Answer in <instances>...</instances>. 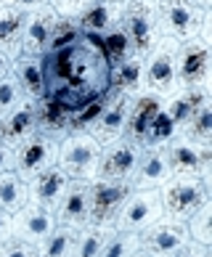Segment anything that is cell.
I'll use <instances>...</instances> for the list:
<instances>
[{
  "mask_svg": "<svg viewBox=\"0 0 212 257\" xmlns=\"http://www.w3.org/2000/svg\"><path fill=\"white\" fill-rule=\"evenodd\" d=\"M56 157H59V144L40 136V133H35V136H30L14 149V170L11 173H16L27 183L35 175H40L43 170L53 167Z\"/></svg>",
  "mask_w": 212,
  "mask_h": 257,
  "instance_id": "8fae6325",
  "label": "cell"
},
{
  "mask_svg": "<svg viewBox=\"0 0 212 257\" xmlns=\"http://www.w3.org/2000/svg\"><path fill=\"white\" fill-rule=\"evenodd\" d=\"M209 66H212V48L194 37L178 45L175 56V74L180 90H209Z\"/></svg>",
  "mask_w": 212,
  "mask_h": 257,
  "instance_id": "ba28073f",
  "label": "cell"
},
{
  "mask_svg": "<svg viewBox=\"0 0 212 257\" xmlns=\"http://www.w3.org/2000/svg\"><path fill=\"white\" fill-rule=\"evenodd\" d=\"M128 106H130V96L128 93H117L109 90V101L101 114V119L95 122V127L90 130V136L98 141L101 146L112 144L117 138H125V122H128Z\"/></svg>",
  "mask_w": 212,
  "mask_h": 257,
  "instance_id": "ac0fdd59",
  "label": "cell"
},
{
  "mask_svg": "<svg viewBox=\"0 0 212 257\" xmlns=\"http://www.w3.org/2000/svg\"><path fill=\"white\" fill-rule=\"evenodd\" d=\"M90 3H120V0H51V6L59 16H66V19H72L80 8L85 6H90Z\"/></svg>",
  "mask_w": 212,
  "mask_h": 257,
  "instance_id": "8d00e7d4",
  "label": "cell"
},
{
  "mask_svg": "<svg viewBox=\"0 0 212 257\" xmlns=\"http://www.w3.org/2000/svg\"><path fill=\"white\" fill-rule=\"evenodd\" d=\"M106 88L117 90V93H128V96L141 93V88H143V56L133 53L122 64L112 66L109 74H106Z\"/></svg>",
  "mask_w": 212,
  "mask_h": 257,
  "instance_id": "cb8c5ba5",
  "label": "cell"
},
{
  "mask_svg": "<svg viewBox=\"0 0 212 257\" xmlns=\"http://www.w3.org/2000/svg\"><path fill=\"white\" fill-rule=\"evenodd\" d=\"M11 170H14V149L0 141V175L11 173Z\"/></svg>",
  "mask_w": 212,
  "mask_h": 257,
  "instance_id": "60d3db41",
  "label": "cell"
},
{
  "mask_svg": "<svg viewBox=\"0 0 212 257\" xmlns=\"http://www.w3.org/2000/svg\"><path fill=\"white\" fill-rule=\"evenodd\" d=\"M162 101L159 96H154V93H146L141 90L136 96H130V106H128V122H125V138L136 141L141 144L143 136H146L149 125L154 122V117L159 114L162 109Z\"/></svg>",
  "mask_w": 212,
  "mask_h": 257,
  "instance_id": "ffe728a7",
  "label": "cell"
},
{
  "mask_svg": "<svg viewBox=\"0 0 212 257\" xmlns=\"http://www.w3.org/2000/svg\"><path fill=\"white\" fill-rule=\"evenodd\" d=\"M180 136L194 141L199 146H212V98L201 101L194 109V114H191L186 119V125H183Z\"/></svg>",
  "mask_w": 212,
  "mask_h": 257,
  "instance_id": "4316f807",
  "label": "cell"
},
{
  "mask_svg": "<svg viewBox=\"0 0 212 257\" xmlns=\"http://www.w3.org/2000/svg\"><path fill=\"white\" fill-rule=\"evenodd\" d=\"M162 215L165 209H162L159 188H130L117 212L114 228L125 233H141L151 223H157Z\"/></svg>",
  "mask_w": 212,
  "mask_h": 257,
  "instance_id": "8992f818",
  "label": "cell"
},
{
  "mask_svg": "<svg viewBox=\"0 0 212 257\" xmlns=\"http://www.w3.org/2000/svg\"><path fill=\"white\" fill-rule=\"evenodd\" d=\"M141 144L130 138H117L112 144L101 146V159H98V173L95 178L101 180H120L130 186V175L141 159Z\"/></svg>",
  "mask_w": 212,
  "mask_h": 257,
  "instance_id": "7c38bea8",
  "label": "cell"
},
{
  "mask_svg": "<svg viewBox=\"0 0 212 257\" xmlns=\"http://www.w3.org/2000/svg\"><path fill=\"white\" fill-rule=\"evenodd\" d=\"M178 136H180L178 125L170 119V114L165 109H159V114L154 117V122L149 125L146 136H143V141H141V149H165L170 141L178 138Z\"/></svg>",
  "mask_w": 212,
  "mask_h": 257,
  "instance_id": "f546056e",
  "label": "cell"
},
{
  "mask_svg": "<svg viewBox=\"0 0 212 257\" xmlns=\"http://www.w3.org/2000/svg\"><path fill=\"white\" fill-rule=\"evenodd\" d=\"M88 212H90L88 180H69V186H66L61 202H59V207H56V212H53L56 225L80 231V228L88 225Z\"/></svg>",
  "mask_w": 212,
  "mask_h": 257,
  "instance_id": "9a60e30c",
  "label": "cell"
},
{
  "mask_svg": "<svg viewBox=\"0 0 212 257\" xmlns=\"http://www.w3.org/2000/svg\"><path fill=\"white\" fill-rule=\"evenodd\" d=\"M130 186L120 183V180H101L93 178L88 183V194H90V212H88V225L95 228H114L117 212L128 196Z\"/></svg>",
  "mask_w": 212,
  "mask_h": 257,
  "instance_id": "30bf717a",
  "label": "cell"
},
{
  "mask_svg": "<svg viewBox=\"0 0 212 257\" xmlns=\"http://www.w3.org/2000/svg\"><path fill=\"white\" fill-rule=\"evenodd\" d=\"M0 8H3V0H0Z\"/></svg>",
  "mask_w": 212,
  "mask_h": 257,
  "instance_id": "7dc6e473",
  "label": "cell"
},
{
  "mask_svg": "<svg viewBox=\"0 0 212 257\" xmlns=\"http://www.w3.org/2000/svg\"><path fill=\"white\" fill-rule=\"evenodd\" d=\"M6 74H11V59H8V56L0 51V80H3Z\"/></svg>",
  "mask_w": 212,
  "mask_h": 257,
  "instance_id": "7bdbcfd3",
  "label": "cell"
},
{
  "mask_svg": "<svg viewBox=\"0 0 212 257\" xmlns=\"http://www.w3.org/2000/svg\"><path fill=\"white\" fill-rule=\"evenodd\" d=\"M22 101H24V90H22V85H19V80L14 74H6V77L0 80V117L8 114L14 106H19Z\"/></svg>",
  "mask_w": 212,
  "mask_h": 257,
  "instance_id": "d590c367",
  "label": "cell"
},
{
  "mask_svg": "<svg viewBox=\"0 0 212 257\" xmlns=\"http://www.w3.org/2000/svg\"><path fill=\"white\" fill-rule=\"evenodd\" d=\"M11 74L19 80V85H22L24 98L40 101V98L48 96L43 59H37V56H16V59H11Z\"/></svg>",
  "mask_w": 212,
  "mask_h": 257,
  "instance_id": "7402d4cb",
  "label": "cell"
},
{
  "mask_svg": "<svg viewBox=\"0 0 212 257\" xmlns=\"http://www.w3.org/2000/svg\"><path fill=\"white\" fill-rule=\"evenodd\" d=\"M106 101H109V88L90 96L82 106H77L72 111V133H90L95 127V122L101 119V114L106 109Z\"/></svg>",
  "mask_w": 212,
  "mask_h": 257,
  "instance_id": "f1b7e54d",
  "label": "cell"
},
{
  "mask_svg": "<svg viewBox=\"0 0 212 257\" xmlns=\"http://www.w3.org/2000/svg\"><path fill=\"white\" fill-rule=\"evenodd\" d=\"M138 249H141L138 246V233H125V231L112 228V233L106 236L98 257H130V254H136Z\"/></svg>",
  "mask_w": 212,
  "mask_h": 257,
  "instance_id": "e575fe53",
  "label": "cell"
},
{
  "mask_svg": "<svg viewBox=\"0 0 212 257\" xmlns=\"http://www.w3.org/2000/svg\"><path fill=\"white\" fill-rule=\"evenodd\" d=\"M120 14H122V0L120 3H90L80 8L72 19L82 30V35H101L109 27L120 24Z\"/></svg>",
  "mask_w": 212,
  "mask_h": 257,
  "instance_id": "603a6c76",
  "label": "cell"
},
{
  "mask_svg": "<svg viewBox=\"0 0 212 257\" xmlns=\"http://www.w3.org/2000/svg\"><path fill=\"white\" fill-rule=\"evenodd\" d=\"M0 257H37V246L27 244V241H19V239H8L0 244Z\"/></svg>",
  "mask_w": 212,
  "mask_h": 257,
  "instance_id": "74e56055",
  "label": "cell"
},
{
  "mask_svg": "<svg viewBox=\"0 0 212 257\" xmlns=\"http://www.w3.org/2000/svg\"><path fill=\"white\" fill-rule=\"evenodd\" d=\"M56 19H59V14H56L48 3L40 6L37 11L27 14L24 16V30H22V43H19V56H37V59H43Z\"/></svg>",
  "mask_w": 212,
  "mask_h": 257,
  "instance_id": "4fadbf2b",
  "label": "cell"
},
{
  "mask_svg": "<svg viewBox=\"0 0 212 257\" xmlns=\"http://www.w3.org/2000/svg\"><path fill=\"white\" fill-rule=\"evenodd\" d=\"M14 236V225H11V215L0 209V244L8 241Z\"/></svg>",
  "mask_w": 212,
  "mask_h": 257,
  "instance_id": "b9f144b4",
  "label": "cell"
},
{
  "mask_svg": "<svg viewBox=\"0 0 212 257\" xmlns=\"http://www.w3.org/2000/svg\"><path fill=\"white\" fill-rule=\"evenodd\" d=\"M24 204H27V183L16 173H3L0 175V209L14 215Z\"/></svg>",
  "mask_w": 212,
  "mask_h": 257,
  "instance_id": "4dcf8cb0",
  "label": "cell"
},
{
  "mask_svg": "<svg viewBox=\"0 0 212 257\" xmlns=\"http://www.w3.org/2000/svg\"><path fill=\"white\" fill-rule=\"evenodd\" d=\"M98 159H101V144L90 133H69L59 144V157L56 165L69 180H90L98 173Z\"/></svg>",
  "mask_w": 212,
  "mask_h": 257,
  "instance_id": "7a4b0ae2",
  "label": "cell"
},
{
  "mask_svg": "<svg viewBox=\"0 0 212 257\" xmlns=\"http://www.w3.org/2000/svg\"><path fill=\"white\" fill-rule=\"evenodd\" d=\"M69 186V178L61 173L59 165L43 170L40 175H35L32 180H27V204H35L48 212H56L61 196Z\"/></svg>",
  "mask_w": 212,
  "mask_h": 257,
  "instance_id": "5bb4252c",
  "label": "cell"
},
{
  "mask_svg": "<svg viewBox=\"0 0 212 257\" xmlns=\"http://www.w3.org/2000/svg\"><path fill=\"white\" fill-rule=\"evenodd\" d=\"M120 27L130 37L133 51L138 56H146L162 37L157 3L154 0H122Z\"/></svg>",
  "mask_w": 212,
  "mask_h": 257,
  "instance_id": "3957f363",
  "label": "cell"
},
{
  "mask_svg": "<svg viewBox=\"0 0 212 257\" xmlns=\"http://www.w3.org/2000/svg\"><path fill=\"white\" fill-rule=\"evenodd\" d=\"M74 236H77V231H72V228L56 225L51 231V236L37 246V257H69Z\"/></svg>",
  "mask_w": 212,
  "mask_h": 257,
  "instance_id": "836d02e7",
  "label": "cell"
},
{
  "mask_svg": "<svg viewBox=\"0 0 212 257\" xmlns=\"http://www.w3.org/2000/svg\"><path fill=\"white\" fill-rule=\"evenodd\" d=\"M188 241L191 239H188L186 223L172 220L167 215H162L157 223H151L146 231L138 233L141 252H146L151 257H175Z\"/></svg>",
  "mask_w": 212,
  "mask_h": 257,
  "instance_id": "9c48e42d",
  "label": "cell"
},
{
  "mask_svg": "<svg viewBox=\"0 0 212 257\" xmlns=\"http://www.w3.org/2000/svg\"><path fill=\"white\" fill-rule=\"evenodd\" d=\"M159 199H162V209H165L167 217L186 223L201 204L209 202L212 194H209V188L201 183L199 178L172 175L167 183L159 188Z\"/></svg>",
  "mask_w": 212,
  "mask_h": 257,
  "instance_id": "277c9868",
  "label": "cell"
},
{
  "mask_svg": "<svg viewBox=\"0 0 212 257\" xmlns=\"http://www.w3.org/2000/svg\"><path fill=\"white\" fill-rule=\"evenodd\" d=\"M165 154L172 175L199 178L212 194V146H199L194 141L178 136L165 146Z\"/></svg>",
  "mask_w": 212,
  "mask_h": 257,
  "instance_id": "52a82bcc",
  "label": "cell"
},
{
  "mask_svg": "<svg viewBox=\"0 0 212 257\" xmlns=\"http://www.w3.org/2000/svg\"><path fill=\"white\" fill-rule=\"evenodd\" d=\"M159 16V30L165 37H172L175 43H188L199 35V27L204 22L209 8H199L191 0H154Z\"/></svg>",
  "mask_w": 212,
  "mask_h": 257,
  "instance_id": "5b68a950",
  "label": "cell"
},
{
  "mask_svg": "<svg viewBox=\"0 0 212 257\" xmlns=\"http://www.w3.org/2000/svg\"><path fill=\"white\" fill-rule=\"evenodd\" d=\"M35 103H37V133L56 141V144H61V141L72 133V111L64 109L61 103L53 101L51 96H45Z\"/></svg>",
  "mask_w": 212,
  "mask_h": 257,
  "instance_id": "44dd1931",
  "label": "cell"
},
{
  "mask_svg": "<svg viewBox=\"0 0 212 257\" xmlns=\"http://www.w3.org/2000/svg\"><path fill=\"white\" fill-rule=\"evenodd\" d=\"M37 133V103L24 98L19 106H14L8 114L0 117V141L6 146L16 149L22 141Z\"/></svg>",
  "mask_w": 212,
  "mask_h": 257,
  "instance_id": "e0dca14e",
  "label": "cell"
},
{
  "mask_svg": "<svg viewBox=\"0 0 212 257\" xmlns=\"http://www.w3.org/2000/svg\"><path fill=\"white\" fill-rule=\"evenodd\" d=\"M3 6H8V8H16V11H22V14L27 16V14L37 11V8L45 6V3H43V0H3Z\"/></svg>",
  "mask_w": 212,
  "mask_h": 257,
  "instance_id": "f35d334b",
  "label": "cell"
},
{
  "mask_svg": "<svg viewBox=\"0 0 212 257\" xmlns=\"http://www.w3.org/2000/svg\"><path fill=\"white\" fill-rule=\"evenodd\" d=\"M130 257H151V254H146V252H141V249H138L136 254H130Z\"/></svg>",
  "mask_w": 212,
  "mask_h": 257,
  "instance_id": "f6af8a7d",
  "label": "cell"
},
{
  "mask_svg": "<svg viewBox=\"0 0 212 257\" xmlns=\"http://www.w3.org/2000/svg\"><path fill=\"white\" fill-rule=\"evenodd\" d=\"M43 3H51V0H43Z\"/></svg>",
  "mask_w": 212,
  "mask_h": 257,
  "instance_id": "bcb514c9",
  "label": "cell"
},
{
  "mask_svg": "<svg viewBox=\"0 0 212 257\" xmlns=\"http://www.w3.org/2000/svg\"><path fill=\"white\" fill-rule=\"evenodd\" d=\"M178 45L172 37H159V43L143 56V88L146 93H154L162 101L178 93V74H175V56Z\"/></svg>",
  "mask_w": 212,
  "mask_h": 257,
  "instance_id": "6da1fadb",
  "label": "cell"
},
{
  "mask_svg": "<svg viewBox=\"0 0 212 257\" xmlns=\"http://www.w3.org/2000/svg\"><path fill=\"white\" fill-rule=\"evenodd\" d=\"M191 3H196L199 8H212V0H191Z\"/></svg>",
  "mask_w": 212,
  "mask_h": 257,
  "instance_id": "ee69618b",
  "label": "cell"
},
{
  "mask_svg": "<svg viewBox=\"0 0 212 257\" xmlns=\"http://www.w3.org/2000/svg\"><path fill=\"white\" fill-rule=\"evenodd\" d=\"M172 178L165 149H143L136 170L130 175V188H162Z\"/></svg>",
  "mask_w": 212,
  "mask_h": 257,
  "instance_id": "d6986e66",
  "label": "cell"
},
{
  "mask_svg": "<svg viewBox=\"0 0 212 257\" xmlns=\"http://www.w3.org/2000/svg\"><path fill=\"white\" fill-rule=\"evenodd\" d=\"M11 225H14V239L27 241L32 246H40L56 228V217L48 209H40L35 204H24L19 212L11 215Z\"/></svg>",
  "mask_w": 212,
  "mask_h": 257,
  "instance_id": "2e32d148",
  "label": "cell"
},
{
  "mask_svg": "<svg viewBox=\"0 0 212 257\" xmlns=\"http://www.w3.org/2000/svg\"><path fill=\"white\" fill-rule=\"evenodd\" d=\"M109 233H112V228H95V225L80 228L77 236H74L69 257H98V252H101V246H103Z\"/></svg>",
  "mask_w": 212,
  "mask_h": 257,
  "instance_id": "1f68e13d",
  "label": "cell"
},
{
  "mask_svg": "<svg viewBox=\"0 0 212 257\" xmlns=\"http://www.w3.org/2000/svg\"><path fill=\"white\" fill-rule=\"evenodd\" d=\"M82 43V30L74 24V19H66L59 16L51 30V37H48V45H45V56L51 53H61V51H69L77 48Z\"/></svg>",
  "mask_w": 212,
  "mask_h": 257,
  "instance_id": "83f0119b",
  "label": "cell"
},
{
  "mask_svg": "<svg viewBox=\"0 0 212 257\" xmlns=\"http://www.w3.org/2000/svg\"><path fill=\"white\" fill-rule=\"evenodd\" d=\"M186 228H188V239L194 244H201V246H212V199L204 202L194 215L186 220Z\"/></svg>",
  "mask_w": 212,
  "mask_h": 257,
  "instance_id": "d6a6232c",
  "label": "cell"
},
{
  "mask_svg": "<svg viewBox=\"0 0 212 257\" xmlns=\"http://www.w3.org/2000/svg\"><path fill=\"white\" fill-rule=\"evenodd\" d=\"M207 98H212V90H178V93H172L170 98H165L162 109L170 114V119L178 125V130H183L186 119L194 114V109L199 103L207 101Z\"/></svg>",
  "mask_w": 212,
  "mask_h": 257,
  "instance_id": "d4e9b609",
  "label": "cell"
},
{
  "mask_svg": "<svg viewBox=\"0 0 212 257\" xmlns=\"http://www.w3.org/2000/svg\"><path fill=\"white\" fill-rule=\"evenodd\" d=\"M22 30H24V14L16 11V8H8V6L0 8V51L8 59H16L19 56Z\"/></svg>",
  "mask_w": 212,
  "mask_h": 257,
  "instance_id": "484cf974",
  "label": "cell"
},
{
  "mask_svg": "<svg viewBox=\"0 0 212 257\" xmlns=\"http://www.w3.org/2000/svg\"><path fill=\"white\" fill-rule=\"evenodd\" d=\"M175 257H212V246H201V244L188 241Z\"/></svg>",
  "mask_w": 212,
  "mask_h": 257,
  "instance_id": "ab89813d",
  "label": "cell"
}]
</instances>
